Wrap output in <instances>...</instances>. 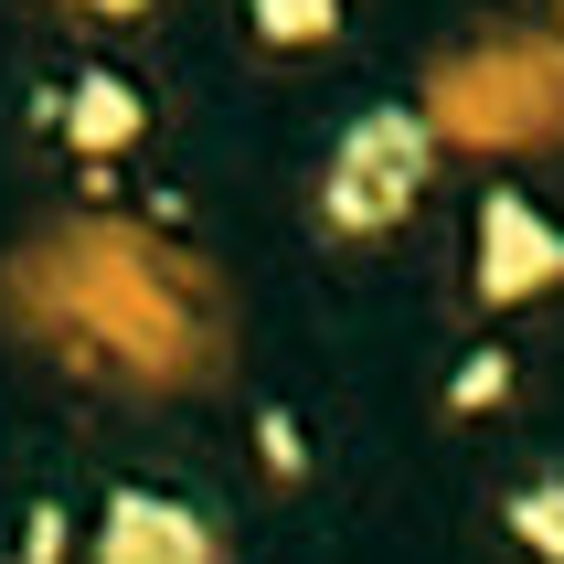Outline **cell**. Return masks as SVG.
Segmentation results:
<instances>
[{"label":"cell","mask_w":564,"mask_h":564,"mask_svg":"<svg viewBox=\"0 0 564 564\" xmlns=\"http://www.w3.org/2000/svg\"><path fill=\"white\" fill-rule=\"evenodd\" d=\"M511 383H522V373H511V351H501V341H479L469 362L447 373V415H490V405H511Z\"/></svg>","instance_id":"cell-7"},{"label":"cell","mask_w":564,"mask_h":564,"mask_svg":"<svg viewBox=\"0 0 564 564\" xmlns=\"http://www.w3.org/2000/svg\"><path fill=\"white\" fill-rule=\"evenodd\" d=\"M64 543H75V511H64V501H32L22 511V543H11L0 564H64Z\"/></svg>","instance_id":"cell-8"},{"label":"cell","mask_w":564,"mask_h":564,"mask_svg":"<svg viewBox=\"0 0 564 564\" xmlns=\"http://www.w3.org/2000/svg\"><path fill=\"white\" fill-rule=\"evenodd\" d=\"M86 564H224L214 511L182 501V490H150V479H118L96 501V543Z\"/></svg>","instance_id":"cell-3"},{"label":"cell","mask_w":564,"mask_h":564,"mask_svg":"<svg viewBox=\"0 0 564 564\" xmlns=\"http://www.w3.org/2000/svg\"><path fill=\"white\" fill-rule=\"evenodd\" d=\"M501 533L522 543L533 564H564V469H533L501 490Z\"/></svg>","instance_id":"cell-5"},{"label":"cell","mask_w":564,"mask_h":564,"mask_svg":"<svg viewBox=\"0 0 564 564\" xmlns=\"http://www.w3.org/2000/svg\"><path fill=\"white\" fill-rule=\"evenodd\" d=\"M43 118L75 160H128L139 150V128H150V96L128 86V75H75L64 96H43Z\"/></svg>","instance_id":"cell-4"},{"label":"cell","mask_w":564,"mask_h":564,"mask_svg":"<svg viewBox=\"0 0 564 564\" xmlns=\"http://www.w3.org/2000/svg\"><path fill=\"white\" fill-rule=\"evenodd\" d=\"M479 310H522V299H554L564 288V224L543 214L522 182H490L479 192Z\"/></svg>","instance_id":"cell-2"},{"label":"cell","mask_w":564,"mask_h":564,"mask_svg":"<svg viewBox=\"0 0 564 564\" xmlns=\"http://www.w3.org/2000/svg\"><path fill=\"white\" fill-rule=\"evenodd\" d=\"M54 11H86V22H139L150 0H54Z\"/></svg>","instance_id":"cell-10"},{"label":"cell","mask_w":564,"mask_h":564,"mask_svg":"<svg viewBox=\"0 0 564 564\" xmlns=\"http://www.w3.org/2000/svg\"><path fill=\"white\" fill-rule=\"evenodd\" d=\"M426 182H437V128L415 118L405 96H383V107H351L341 118V139H330V160H319L310 214H319V235L373 246V235H394V224L426 203Z\"/></svg>","instance_id":"cell-1"},{"label":"cell","mask_w":564,"mask_h":564,"mask_svg":"<svg viewBox=\"0 0 564 564\" xmlns=\"http://www.w3.org/2000/svg\"><path fill=\"white\" fill-rule=\"evenodd\" d=\"M256 458H267L278 479H310V437H299V415H288V405L256 415Z\"/></svg>","instance_id":"cell-9"},{"label":"cell","mask_w":564,"mask_h":564,"mask_svg":"<svg viewBox=\"0 0 564 564\" xmlns=\"http://www.w3.org/2000/svg\"><path fill=\"white\" fill-rule=\"evenodd\" d=\"M341 22H351V0H246V43H267V54H310Z\"/></svg>","instance_id":"cell-6"}]
</instances>
